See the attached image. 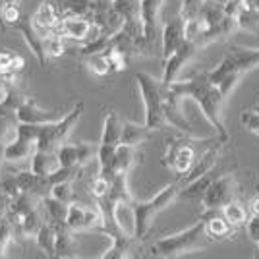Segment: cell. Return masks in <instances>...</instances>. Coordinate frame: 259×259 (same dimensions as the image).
Returning a JSON list of instances; mask_svg holds the SVG:
<instances>
[{"instance_id":"6da1fadb","label":"cell","mask_w":259,"mask_h":259,"mask_svg":"<svg viewBox=\"0 0 259 259\" xmlns=\"http://www.w3.org/2000/svg\"><path fill=\"white\" fill-rule=\"evenodd\" d=\"M168 87L180 99H194L201 108V112L205 114V118L215 128L217 136L223 141H228L227 126H225L223 116H221V105L227 97L209 79V70L207 72H197L195 76L188 77V79H174L172 83H168Z\"/></svg>"},{"instance_id":"7a4b0ae2","label":"cell","mask_w":259,"mask_h":259,"mask_svg":"<svg viewBox=\"0 0 259 259\" xmlns=\"http://www.w3.org/2000/svg\"><path fill=\"white\" fill-rule=\"evenodd\" d=\"M259 66V49H248V47H238L230 45L223 60L209 70V79L215 83L221 93L227 97L228 93L236 87L240 77L246 76L249 70Z\"/></svg>"},{"instance_id":"3957f363","label":"cell","mask_w":259,"mask_h":259,"mask_svg":"<svg viewBox=\"0 0 259 259\" xmlns=\"http://www.w3.org/2000/svg\"><path fill=\"white\" fill-rule=\"evenodd\" d=\"M209 244H213V240L207 234L205 221L199 219L195 225L184 228L182 232H176V234L157 240L149 248L147 255H153V257H178L184 253L205 249Z\"/></svg>"},{"instance_id":"277c9868","label":"cell","mask_w":259,"mask_h":259,"mask_svg":"<svg viewBox=\"0 0 259 259\" xmlns=\"http://www.w3.org/2000/svg\"><path fill=\"white\" fill-rule=\"evenodd\" d=\"M136 81H138L141 99H143V105H145V124L155 132L164 128L166 126V118H164V89H166V83L162 79H155L145 72H138Z\"/></svg>"},{"instance_id":"5b68a950","label":"cell","mask_w":259,"mask_h":259,"mask_svg":"<svg viewBox=\"0 0 259 259\" xmlns=\"http://www.w3.org/2000/svg\"><path fill=\"white\" fill-rule=\"evenodd\" d=\"M182 190V182H172L168 186H164L159 194H155L149 201H136L134 199V205H136V219H138V238H143L149 234L151 230L153 221L157 219V215L164 211L166 207L172 203L174 199L180 195Z\"/></svg>"},{"instance_id":"8992f818","label":"cell","mask_w":259,"mask_h":259,"mask_svg":"<svg viewBox=\"0 0 259 259\" xmlns=\"http://www.w3.org/2000/svg\"><path fill=\"white\" fill-rule=\"evenodd\" d=\"M83 112V103H77L72 110H68L62 118L54 120L51 124H41L39 126V141H37V149L45 151H56L64 140L70 136V132L74 130Z\"/></svg>"},{"instance_id":"52a82bcc","label":"cell","mask_w":259,"mask_h":259,"mask_svg":"<svg viewBox=\"0 0 259 259\" xmlns=\"http://www.w3.org/2000/svg\"><path fill=\"white\" fill-rule=\"evenodd\" d=\"M66 225L72 230H101L105 232L107 228V213L103 207L93 205V203H83L76 201L68 205V215H66Z\"/></svg>"},{"instance_id":"ba28073f","label":"cell","mask_w":259,"mask_h":259,"mask_svg":"<svg viewBox=\"0 0 259 259\" xmlns=\"http://www.w3.org/2000/svg\"><path fill=\"white\" fill-rule=\"evenodd\" d=\"M39 126L41 124H25V122L16 124L14 138L6 143V162H20L31 159V155L37 151Z\"/></svg>"},{"instance_id":"9c48e42d","label":"cell","mask_w":259,"mask_h":259,"mask_svg":"<svg viewBox=\"0 0 259 259\" xmlns=\"http://www.w3.org/2000/svg\"><path fill=\"white\" fill-rule=\"evenodd\" d=\"M192 143L194 141L182 140V138H172V140H168L166 151L162 155V164L166 168H170L172 172L178 174L180 180L194 168L195 161H197L195 147Z\"/></svg>"},{"instance_id":"30bf717a","label":"cell","mask_w":259,"mask_h":259,"mask_svg":"<svg viewBox=\"0 0 259 259\" xmlns=\"http://www.w3.org/2000/svg\"><path fill=\"white\" fill-rule=\"evenodd\" d=\"M238 184L236 178L232 174H223V176H215L213 184L209 186L207 194L203 195L201 203L203 209H223V207L236 199Z\"/></svg>"},{"instance_id":"8fae6325","label":"cell","mask_w":259,"mask_h":259,"mask_svg":"<svg viewBox=\"0 0 259 259\" xmlns=\"http://www.w3.org/2000/svg\"><path fill=\"white\" fill-rule=\"evenodd\" d=\"M228 16L236 20L238 29L259 33V4L257 0H228Z\"/></svg>"},{"instance_id":"7c38bea8","label":"cell","mask_w":259,"mask_h":259,"mask_svg":"<svg viewBox=\"0 0 259 259\" xmlns=\"http://www.w3.org/2000/svg\"><path fill=\"white\" fill-rule=\"evenodd\" d=\"M197 51H201L199 47L195 43H192V41H184L176 51H174L166 60H162V64H164V68H162V81L168 85V83H172L174 79H176V76H178V72L182 70V66L192 58V56H195V53Z\"/></svg>"},{"instance_id":"4fadbf2b","label":"cell","mask_w":259,"mask_h":259,"mask_svg":"<svg viewBox=\"0 0 259 259\" xmlns=\"http://www.w3.org/2000/svg\"><path fill=\"white\" fill-rule=\"evenodd\" d=\"M184 41H186V35H184V18L180 14H176V16L168 18L166 22L162 23V29H161L162 60H166Z\"/></svg>"},{"instance_id":"5bb4252c","label":"cell","mask_w":259,"mask_h":259,"mask_svg":"<svg viewBox=\"0 0 259 259\" xmlns=\"http://www.w3.org/2000/svg\"><path fill=\"white\" fill-rule=\"evenodd\" d=\"M66 112L60 108L54 110H45V108L37 107L31 99H25L22 105L16 110V118L18 122H25V124H51L54 120L62 118Z\"/></svg>"},{"instance_id":"9a60e30c","label":"cell","mask_w":259,"mask_h":259,"mask_svg":"<svg viewBox=\"0 0 259 259\" xmlns=\"http://www.w3.org/2000/svg\"><path fill=\"white\" fill-rule=\"evenodd\" d=\"M199 219L205 221V230L213 242H219V240H225V238L236 234V227H232L228 223L223 209H205Z\"/></svg>"},{"instance_id":"2e32d148","label":"cell","mask_w":259,"mask_h":259,"mask_svg":"<svg viewBox=\"0 0 259 259\" xmlns=\"http://www.w3.org/2000/svg\"><path fill=\"white\" fill-rule=\"evenodd\" d=\"M12 27H16L18 31H22L25 43L29 45V49L33 51V54L39 58V64L45 68V66H47V56H45V51H43V33L35 27V23H33L31 18L22 16V20L16 22Z\"/></svg>"},{"instance_id":"e0dca14e","label":"cell","mask_w":259,"mask_h":259,"mask_svg":"<svg viewBox=\"0 0 259 259\" xmlns=\"http://www.w3.org/2000/svg\"><path fill=\"white\" fill-rule=\"evenodd\" d=\"M53 227L56 230V253H54V257H79L76 230H72L66 223H58V225H53Z\"/></svg>"},{"instance_id":"ac0fdd59","label":"cell","mask_w":259,"mask_h":259,"mask_svg":"<svg viewBox=\"0 0 259 259\" xmlns=\"http://www.w3.org/2000/svg\"><path fill=\"white\" fill-rule=\"evenodd\" d=\"M31 20L35 23V27L43 35H47V33L53 31L60 22V8L54 4V0H43L37 6V10L33 12Z\"/></svg>"},{"instance_id":"d6986e66","label":"cell","mask_w":259,"mask_h":259,"mask_svg":"<svg viewBox=\"0 0 259 259\" xmlns=\"http://www.w3.org/2000/svg\"><path fill=\"white\" fill-rule=\"evenodd\" d=\"M16 180L20 184L22 192L37 195L41 199H43L45 195L51 194V190H53V184L49 180V176H39L33 170H23V172L20 170V172H16Z\"/></svg>"},{"instance_id":"ffe728a7","label":"cell","mask_w":259,"mask_h":259,"mask_svg":"<svg viewBox=\"0 0 259 259\" xmlns=\"http://www.w3.org/2000/svg\"><path fill=\"white\" fill-rule=\"evenodd\" d=\"M140 161V151L136 145L128 143H118L116 153H114V162H112V174H130L132 168Z\"/></svg>"},{"instance_id":"44dd1931","label":"cell","mask_w":259,"mask_h":259,"mask_svg":"<svg viewBox=\"0 0 259 259\" xmlns=\"http://www.w3.org/2000/svg\"><path fill=\"white\" fill-rule=\"evenodd\" d=\"M60 159L56 151H45V149H37L31 155V170L39 176H53L58 168H60Z\"/></svg>"},{"instance_id":"7402d4cb","label":"cell","mask_w":259,"mask_h":259,"mask_svg":"<svg viewBox=\"0 0 259 259\" xmlns=\"http://www.w3.org/2000/svg\"><path fill=\"white\" fill-rule=\"evenodd\" d=\"M122 128H124V122L118 116L116 110H108L107 116H105V124H103V136H101V143H107V145H118L122 141Z\"/></svg>"},{"instance_id":"603a6c76","label":"cell","mask_w":259,"mask_h":259,"mask_svg":"<svg viewBox=\"0 0 259 259\" xmlns=\"http://www.w3.org/2000/svg\"><path fill=\"white\" fill-rule=\"evenodd\" d=\"M213 180H215L213 170L203 174V176H199V178H195V180L188 182L186 186H182L180 197H182V199H190V201H201L203 195L207 194V190H209V186L213 184Z\"/></svg>"},{"instance_id":"cb8c5ba5","label":"cell","mask_w":259,"mask_h":259,"mask_svg":"<svg viewBox=\"0 0 259 259\" xmlns=\"http://www.w3.org/2000/svg\"><path fill=\"white\" fill-rule=\"evenodd\" d=\"M153 132L147 124H136V122H124L122 128V141L120 143H128V145H140L145 140H149L153 136Z\"/></svg>"},{"instance_id":"d4e9b609","label":"cell","mask_w":259,"mask_h":259,"mask_svg":"<svg viewBox=\"0 0 259 259\" xmlns=\"http://www.w3.org/2000/svg\"><path fill=\"white\" fill-rule=\"evenodd\" d=\"M43 203V209L47 213V221L53 223V225H58V223H66V215H68V203L56 199L53 194L45 195L41 199Z\"/></svg>"},{"instance_id":"484cf974","label":"cell","mask_w":259,"mask_h":259,"mask_svg":"<svg viewBox=\"0 0 259 259\" xmlns=\"http://www.w3.org/2000/svg\"><path fill=\"white\" fill-rule=\"evenodd\" d=\"M35 240H37V248L41 249L47 257H54V253H56V230L49 221H45V225L37 232Z\"/></svg>"},{"instance_id":"4316f807","label":"cell","mask_w":259,"mask_h":259,"mask_svg":"<svg viewBox=\"0 0 259 259\" xmlns=\"http://www.w3.org/2000/svg\"><path fill=\"white\" fill-rule=\"evenodd\" d=\"M39 205H41V197H37V195H33V194H27V192H22V194L16 195L10 201V213L23 217Z\"/></svg>"},{"instance_id":"83f0119b","label":"cell","mask_w":259,"mask_h":259,"mask_svg":"<svg viewBox=\"0 0 259 259\" xmlns=\"http://www.w3.org/2000/svg\"><path fill=\"white\" fill-rule=\"evenodd\" d=\"M56 155L60 159V164L66 168H79L81 166V155H79V143H62Z\"/></svg>"},{"instance_id":"f1b7e54d","label":"cell","mask_w":259,"mask_h":259,"mask_svg":"<svg viewBox=\"0 0 259 259\" xmlns=\"http://www.w3.org/2000/svg\"><path fill=\"white\" fill-rule=\"evenodd\" d=\"M43 51L47 60H53V58H60L66 53V39L56 35V33H47L43 35Z\"/></svg>"},{"instance_id":"f546056e","label":"cell","mask_w":259,"mask_h":259,"mask_svg":"<svg viewBox=\"0 0 259 259\" xmlns=\"http://www.w3.org/2000/svg\"><path fill=\"white\" fill-rule=\"evenodd\" d=\"M85 68L89 74L97 77L108 76L112 70H110V62L107 58V53H97V54H89L85 56Z\"/></svg>"},{"instance_id":"4dcf8cb0","label":"cell","mask_w":259,"mask_h":259,"mask_svg":"<svg viewBox=\"0 0 259 259\" xmlns=\"http://www.w3.org/2000/svg\"><path fill=\"white\" fill-rule=\"evenodd\" d=\"M223 213H225V217H227L228 223H230L232 227H236V228L242 227V225H246V223L249 221L248 209L242 205V203H238L236 199L223 207Z\"/></svg>"},{"instance_id":"1f68e13d","label":"cell","mask_w":259,"mask_h":259,"mask_svg":"<svg viewBox=\"0 0 259 259\" xmlns=\"http://www.w3.org/2000/svg\"><path fill=\"white\" fill-rule=\"evenodd\" d=\"M87 192H89V195H91L97 203H101V201L107 199L108 192H110V180H108L107 176H103V174L99 172L97 176H93V178L89 180Z\"/></svg>"},{"instance_id":"d6a6232c","label":"cell","mask_w":259,"mask_h":259,"mask_svg":"<svg viewBox=\"0 0 259 259\" xmlns=\"http://www.w3.org/2000/svg\"><path fill=\"white\" fill-rule=\"evenodd\" d=\"M51 194L56 197V199H60V201H64V203H76V201H81L79 197H77V190H76V182L74 180H66V182H58L53 186V190H51Z\"/></svg>"},{"instance_id":"836d02e7","label":"cell","mask_w":259,"mask_h":259,"mask_svg":"<svg viewBox=\"0 0 259 259\" xmlns=\"http://www.w3.org/2000/svg\"><path fill=\"white\" fill-rule=\"evenodd\" d=\"M22 10L16 4V0H6L0 8V29H4L6 25H14L16 22L22 20Z\"/></svg>"},{"instance_id":"e575fe53","label":"cell","mask_w":259,"mask_h":259,"mask_svg":"<svg viewBox=\"0 0 259 259\" xmlns=\"http://www.w3.org/2000/svg\"><path fill=\"white\" fill-rule=\"evenodd\" d=\"M110 47H112V35H105V33H101L99 37L91 39L89 43H83V45H81L79 53L83 54V56H89V54L107 53Z\"/></svg>"},{"instance_id":"d590c367","label":"cell","mask_w":259,"mask_h":259,"mask_svg":"<svg viewBox=\"0 0 259 259\" xmlns=\"http://www.w3.org/2000/svg\"><path fill=\"white\" fill-rule=\"evenodd\" d=\"M18 236H20V232H18V227L14 225L12 217L8 213L4 217H0V242H2L4 249L8 248V244H10L14 238L18 240Z\"/></svg>"},{"instance_id":"8d00e7d4","label":"cell","mask_w":259,"mask_h":259,"mask_svg":"<svg viewBox=\"0 0 259 259\" xmlns=\"http://www.w3.org/2000/svg\"><path fill=\"white\" fill-rule=\"evenodd\" d=\"M14 54L10 51H0V77L4 81H14L16 79V72L12 70V60H14Z\"/></svg>"},{"instance_id":"74e56055","label":"cell","mask_w":259,"mask_h":259,"mask_svg":"<svg viewBox=\"0 0 259 259\" xmlns=\"http://www.w3.org/2000/svg\"><path fill=\"white\" fill-rule=\"evenodd\" d=\"M107 58L108 62H110V70L112 72H124L126 70V66H128V56L118 51V49H114V47H110L107 51Z\"/></svg>"},{"instance_id":"f35d334b","label":"cell","mask_w":259,"mask_h":259,"mask_svg":"<svg viewBox=\"0 0 259 259\" xmlns=\"http://www.w3.org/2000/svg\"><path fill=\"white\" fill-rule=\"evenodd\" d=\"M0 192H4L10 199H14L16 195L22 194L20 184L16 180V174H4V176H0Z\"/></svg>"},{"instance_id":"ab89813d","label":"cell","mask_w":259,"mask_h":259,"mask_svg":"<svg viewBox=\"0 0 259 259\" xmlns=\"http://www.w3.org/2000/svg\"><path fill=\"white\" fill-rule=\"evenodd\" d=\"M205 0H182V6H180V16L184 20H194V18H199V12H201V6H203Z\"/></svg>"},{"instance_id":"60d3db41","label":"cell","mask_w":259,"mask_h":259,"mask_svg":"<svg viewBox=\"0 0 259 259\" xmlns=\"http://www.w3.org/2000/svg\"><path fill=\"white\" fill-rule=\"evenodd\" d=\"M240 120H242V124H244L249 132L259 134V112L257 110H244Z\"/></svg>"},{"instance_id":"b9f144b4","label":"cell","mask_w":259,"mask_h":259,"mask_svg":"<svg viewBox=\"0 0 259 259\" xmlns=\"http://www.w3.org/2000/svg\"><path fill=\"white\" fill-rule=\"evenodd\" d=\"M246 230H248V236L251 238V242L259 249V215L249 217V221L246 223Z\"/></svg>"},{"instance_id":"7bdbcfd3","label":"cell","mask_w":259,"mask_h":259,"mask_svg":"<svg viewBox=\"0 0 259 259\" xmlns=\"http://www.w3.org/2000/svg\"><path fill=\"white\" fill-rule=\"evenodd\" d=\"M23 68H25V60H23L22 54H14V60H12V70L16 72V74H20Z\"/></svg>"},{"instance_id":"ee69618b","label":"cell","mask_w":259,"mask_h":259,"mask_svg":"<svg viewBox=\"0 0 259 259\" xmlns=\"http://www.w3.org/2000/svg\"><path fill=\"white\" fill-rule=\"evenodd\" d=\"M10 197L4 194V192H0V217H4L8 211H10Z\"/></svg>"},{"instance_id":"f6af8a7d","label":"cell","mask_w":259,"mask_h":259,"mask_svg":"<svg viewBox=\"0 0 259 259\" xmlns=\"http://www.w3.org/2000/svg\"><path fill=\"white\" fill-rule=\"evenodd\" d=\"M249 211H251V215H259V195H257V197H253V199H251V205H249Z\"/></svg>"},{"instance_id":"bcb514c9","label":"cell","mask_w":259,"mask_h":259,"mask_svg":"<svg viewBox=\"0 0 259 259\" xmlns=\"http://www.w3.org/2000/svg\"><path fill=\"white\" fill-rule=\"evenodd\" d=\"M4 161H6V141L0 140V166Z\"/></svg>"},{"instance_id":"7dc6e473","label":"cell","mask_w":259,"mask_h":259,"mask_svg":"<svg viewBox=\"0 0 259 259\" xmlns=\"http://www.w3.org/2000/svg\"><path fill=\"white\" fill-rule=\"evenodd\" d=\"M4 253H6V249L2 246V242H0V257H4Z\"/></svg>"},{"instance_id":"c3c4849f","label":"cell","mask_w":259,"mask_h":259,"mask_svg":"<svg viewBox=\"0 0 259 259\" xmlns=\"http://www.w3.org/2000/svg\"><path fill=\"white\" fill-rule=\"evenodd\" d=\"M253 110H257V112H259V103L255 105V108H253Z\"/></svg>"},{"instance_id":"681fc988","label":"cell","mask_w":259,"mask_h":259,"mask_svg":"<svg viewBox=\"0 0 259 259\" xmlns=\"http://www.w3.org/2000/svg\"><path fill=\"white\" fill-rule=\"evenodd\" d=\"M219 2H223V4H227V2H228V0H219Z\"/></svg>"},{"instance_id":"f907efd6","label":"cell","mask_w":259,"mask_h":259,"mask_svg":"<svg viewBox=\"0 0 259 259\" xmlns=\"http://www.w3.org/2000/svg\"><path fill=\"white\" fill-rule=\"evenodd\" d=\"M257 4H259V0H257Z\"/></svg>"}]
</instances>
